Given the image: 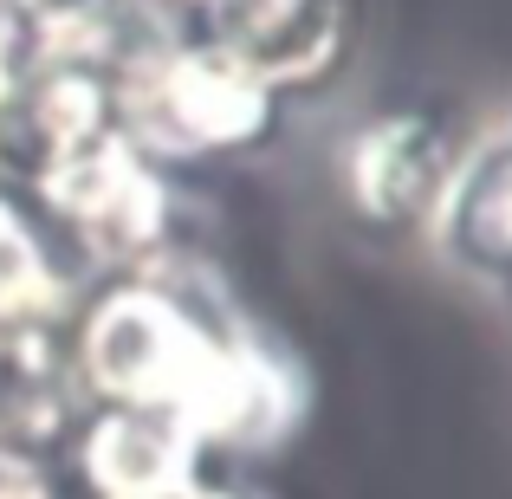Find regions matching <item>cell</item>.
<instances>
[{
  "label": "cell",
  "instance_id": "3",
  "mask_svg": "<svg viewBox=\"0 0 512 499\" xmlns=\"http://www.w3.org/2000/svg\"><path fill=\"white\" fill-rule=\"evenodd\" d=\"M227 59L247 78H299L331 65L338 0H208Z\"/></svg>",
  "mask_w": 512,
  "mask_h": 499
},
{
  "label": "cell",
  "instance_id": "5",
  "mask_svg": "<svg viewBox=\"0 0 512 499\" xmlns=\"http://www.w3.org/2000/svg\"><path fill=\"white\" fill-rule=\"evenodd\" d=\"M435 214L448 227V247L467 266H480V273L512 266V150L474 156L467 169H454Z\"/></svg>",
  "mask_w": 512,
  "mask_h": 499
},
{
  "label": "cell",
  "instance_id": "1",
  "mask_svg": "<svg viewBox=\"0 0 512 499\" xmlns=\"http://www.w3.org/2000/svg\"><path fill=\"white\" fill-rule=\"evenodd\" d=\"M454 150L448 137H441V124H428V117H376V124H363L357 137L344 143V188L350 201H357L370 221L396 227V221H422V214L441 208V195H448L454 182Z\"/></svg>",
  "mask_w": 512,
  "mask_h": 499
},
{
  "label": "cell",
  "instance_id": "2",
  "mask_svg": "<svg viewBox=\"0 0 512 499\" xmlns=\"http://www.w3.org/2000/svg\"><path fill=\"white\" fill-rule=\"evenodd\" d=\"M260 104V78H247L227 52H175L143 85V111L175 143H240L260 130Z\"/></svg>",
  "mask_w": 512,
  "mask_h": 499
},
{
  "label": "cell",
  "instance_id": "4",
  "mask_svg": "<svg viewBox=\"0 0 512 499\" xmlns=\"http://www.w3.org/2000/svg\"><path fill=\"white\" fill-rule=\"evenodd\" d=\"M188 435L163 409H117L91 428L85 467L104 499H175L182 493Z\"/></svg>",
  "mask_w": 512,
  "mask_h": 499
},
{
  "label": "cell",
  "instance_id": "6",
  "mask_svg": "<svg viewBox=\"0 0 512 499\" xmlns=\"http://www.w3.org/2000/svg\"><path fill=\"white\" fill-rule=\"evenodd\" d=\"M39 279H46V266H39L26 227L13 221L7 208H0V312H20V305H33V299H39Z\"/></svg>",
  "mask_w": 512,
  "mask_h": 499
}]
</instances>
